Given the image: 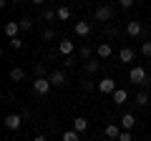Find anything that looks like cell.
Listing matches in <instances>:
<instances>
[{"label": "cell", "instance_id": "1", "mask_svg": "<svg viewBox=\"0 0 151 141\" xmlns=\"http://www.w3.org/2000/svg\"><path fill=\"white\" fill-rule=\"evenodd\" d=\"M129 78H131V83H136V86H144V83H149V78H146V70L141 68V65H136V68H131Z\"/></svg>", "mask_w": 151, "mask_h": 141}, {"label": "cell", "instance_id": "2", "mask_svg": "<svg viewBox=\"0 0 151 141\" xmlns=\"http://www.w3.org/2000/svg\"><path fill=\"white\" fill-rule=\"evenodd\" d=\"M20 124H23V116L20 114H8L5 121H3V126H5L8 131H18V129H20Z\"/></svg>", "mask_w": 151, "mask_h": 141}, {"label": "cell", "instance_id": "3", "mask_svg": "<svg viewBox=\"0 0 151 141\" xmlns=\"http://www.w3.org/2000/svg\"><path fill=\"white\" fill-rule=\"evenodd\" d=\"M50 86H53V83H50L48 78H35V81H33V93H38V96H45V93L50 91Z\"/></svg>", "mask_w": 151, "mask_h": 141}, {"label": "cell", "instance_id": "4", "mask_svg": "<svg viewBox=\"0 0 151 141\" xmlns=\"http://www.w3.org/2000/svg\"><path fill=\"white\" fill-rule=\"evenodd\" d=\"M113 18V8L111 5H98L96 8V20L98 23H106V20H111Z\"/></svg>", "mask_w": 151, "mask_h": 141}, {"label": "cell", "instance_id": "5", "mask_svg": "<svg viewBox=\"0 0 151 141\" xmlns=\"http://www.w3.org/2000/svg\"><path fill=\"white\" fill-rule=\"evenodd\" d=\"M98 91H101V93H113V91H116V81H113L111 76L101 78V81H98Z\"/></svg>", "mask_w": 151, "mask_h": 141}, {"label": "cell", "instance_id": "6", "mask_svg": "<svg viewBox=\"0 0 151 141\" xmlns=\"http://www.w3.org/2000/svg\"><path fill=\"white\" fill-rule=\"evenodd\" d=\"M18 33H20V20H8V23H5V35H8V40H10V38H18Z\"/></svg>", "mask_w": 151, "mask_h": 141}, {"label": "cell", "instance_id": "7", "mask_svg": "<svg viewBox=\"0 0 151 141\" xmlns=\"http://www.w3.org/2000/svg\"><path fill=\"white\" fill-rule=\"evenodd\" d=\"M76 35L88 38V35H91V23L88 20H76Z\"/></svg>", "mask_w": 151, "mask_h": 141}, {"label": "cell", "instance_id": "8", "mask_svg": "<svg viewBox=\"0 0 151 141\" xmlns=\"http://www.w3.org/2000/svg\"><path fill=\"white\" fill-rule=\"evenodd\" d=\"M48 81L53 83V86H63V83H65V73L60 68H55V70H50V73H48Z\"/></svg>", "mask_w": 151, "mask_h": 141}, {"label": "cell", "instance_id": "9", "mask_svg": "<svg viewBox=\"0 0 151 141\" xmlns=\"http://www.w3.org/2000/svg\"><path fill=\"white\" fill-rule=\"evenodd\" d=\"M121 129L124 131H134L136 129V116L134 114H124L121 116Z\"/></svg>", "mask_w": 151, "mask_h": 141}, {"label": "cell", "instance_id": "10", "mask_svg": "<svg viewBox=\"0 0 151 141\" xmlns=\"http://www.w3.org/2000/svg\"><path fill=\"white\" fill-rule=\"evenodd\" d=\"M126 33H129L131 38H136V35H141V33H144V28H141L139 20H129V23H126Z\"/></svg>", "mask_w": 151, "mask_h": 141}, {"label": "cell", "instance_id": "11", "mask_svg": "<svg viewBox=\"0 0 151 141\" xmlns=\"http://www.w3.org/2000/svg\"><path fill=\"white\" fill-rule=\"evenodd\" d=\"M111 98H113V103H116V106H124V103L129 101V93H126L124 88H116V91L111 93Z\"/></svg>", "mask_w": 151, "mask_h": 141}, {"label": "cell", "instance_id": "12", "mask_svg": "<svg viewBox=\"0 0 151 141\" xmlns=\"http://www.w3.org/2000/svg\"><path fill=\"white\" fill-rule=\"evenodd\" d=\"M73 48H76V45H73V40H68V38L58 43V53H60V55H65V58H68V55L73 53Z\"/></svg>", "mask_w": 151, "mask_h": 141}, {"label": "cell", "instance_id": "13", "mask_svg": "<svg viewBox=\"0 0 151 141\" xmlns=\"http://www.w3.org/2000/svg\"><path fill=\"white\" fill-rule=\"evenodd\" d=\"M103 134H106V139H119L121 136V124H108L103 129Z\"/></svg>", "mask_w": 151, "mask_h": 141}, {"label": "cell", "instance_id": "14", "mask_svg": "<svg viewBox=\"0 0 151 141\" xmlns=\"http://www.w3.org/2000/svg\"><path fill=\"white\" fill-rule=\"evenodd\" d=\"M96 55H98V58H111V55H113L111 43H101V45L96 48Z\"/></svg>", "mask_w": 151, "mask_h": 141}, {"label": "cell", "instance_id": "15", "mask_svg": "<svg viewBox=\"0 0 151 141\" xmlns=\"http://www.w3.org/2000/svg\"><path fill=\"white\" fill-rule=\"evenodd\" d=\"M86 129H88V121L83 119V116H76V121H73V131H78V134H83Z\"/></svg>", "mask_w": 151, "mask_h": 141}, {"label": "cell", "instance_id": "16", "mask_svg": "<svg viewBox=\"0 0 151 141\" xmlns=\"http://www.w3.org/2000/svg\"><path fill=\"white\" fill-rule=\"evenodd\" d=\"M119 60L121 63H131V60H134V50L131 48H121L119 50Z\"/></svg>", "mask_w": 151, "mask_h": 141}, {"label": "cell", "instance_id": "17", "mask_svg": "<svg viewBox=\"0 0 151 141\" xmlns=\"http://www.w3.org/2000/svg\"><path fill=\"white\" fill-rule=\"evenodd\" d=\"M23 78H25V70L23 68H10V81H23Z\"/></svg>", "mask_w": 151, "mask_h": 141}, {"label": "cell", "instance_id": "18", "mask_svg": "<svg viewBox=\"0 0 151 141\" xmlns=\"http://www.w3.org/2000/svg\"><path fill=\"white\" fill-rule=\"evenodd\" d=\"M55 18H58V20H68L70 18V8H58V10H55Z\"/></svg>", "mask_w": 151, "mask_h": 141}, {"label": "cell", "instance_id": "19", "mask_svg": "<svg viewBox=\"0 0 151 141\" xmlns=\"http://www.w3.org/2000/svg\"><path fill=\"white\" fill-rule=\"evenodd\" d=\"M83 68H86V73H96V70L101 68V63H98V60H86V65H83Z\"/></svg>", "mask_w": 151, "mask_h": 141}, {"label": "cell", "instance_id": "20", "mask_svg": "<svg viewBox=\"0 0 151 141\" xmlns=\"http://www.w3.org/2000/svg\"><path fill=\"white\" fill-rule=\"evenodd\" d=\"M146 103H149V93L139 91V93H136V106H146Z\"/></svg>", "mask_w": 151, "mask_h": 141}, {"label": "cell", "instance_id": "21", "mask_svg": "<svg viewBox=\"0 0 151 141\" xmlns=\"http://www.w3.org/2000/svg\"><path fill=\"white\" fill-rule=\"evenodd\" d=\"M20 30H33V18H20Z\"/></svg>", "mask_w": 151, "mask_h": 141}, {"label": "cell", "instance_id": "22", "mask_svg": "<svg viewBox=\"0 0 151 141\" xmlns=\"http://www.w3.org/2000/svg\"><path fill=\"white\" fill-rule=\"evenodd\" d=\"M63 141H78V131H73V129L65 131V134H63Z\"/></svg>", "mask_w": 151, "mask_h": 141}, {"label": "cell", "instance_id": "23", "mask_svg": "<svg viewBox=\"0 0 151 141\" xmlns=\"http://www.w3.org/2000/svg\"><path fill=\"white\" fill-rule=\"evenodd\" d=\"M53 18H55V10L45 8V10H43V15H40V20H53Z\"/></svg>", "mask_w": 151, "mask_h": 141}, {"label": "cell", "instance_id": "24", "mask_svg": "<svg viewBox=\"0 0 151 141\" xmlns=\"http://www.w3.org/2000/svg\"><path fill=\"white\" fill-rule=\"evenodd\" d=\"M141 53H144L146 58H151V40H146V43L141 45Z\"/></svg>", "mask_w": 151, "mask_h": 141}, {"label": "cell", "instance_id": "25", "mask_svg": "<svg viewBox=\"0 0 151 141\" xmlns=\"http://www.w3.org/2000/svg\"><path fill=\"white\" fill-rule=\"evenodd\" d=\"M116 141H134V134H131V131H121V136Z\"/></svg>", "mask_w": 151, "mask_h": 141}, {"label": "cell", "instance_id": "26", "mask_svg": "<svg viewBox=\"0 0 151 141\" xmlns=\"http://www.w3.org/2000/svg\"><path fill=\"white\" fill-rule=\"evenodd\" d=\"M78 55H81V58H91V48H88V45H83V48L78 50Z\"/></svg>", "mask_w": 151, "mask_h": 141}, {"label": "cell", "instance_id": "27", "mask_svg": "<svg viewBox=\"0 0 151 141\" xmlns=\"http://www.w3.org/2000/svg\"><path fill=\"white\" fill-rule=\"evenodd\" d=\"M53 38H55V30H53V28H48V30L43 33V40H53Z\"/></svg>", "mask_w": 151, "mask_h": 141}, {"label": "cell", "instance_id": "28", "mask_svg": "<svg viewBox=\"0 0 151 141\" xmlns=\"http://www.w3.org/2000/svg\"><path fill=\"white\" fill-rule=\"evenodd\" d=\"M8 43H10V48H23V40H18V38H10V40H8Z\"/></svg>", "mask_w": 151, "mask_h": 141}, {"label": "cell", "instance_id": "29", "mask_svg": "<svg viewBox=\"0 0 151 141\" xmlns=\"http://www.w3.org/2000/svg\"><path fill=\"white\" fill-rule=\"evenodd\" d=\"M119 5L121 8H131V5H134V0H119Z\"/></svg>", "mask_w": 151, "mask_h": 141}, {"label": "cell", "instance_id": "30", "mask_svg": "<svg viewBox=\"0 0 151 141\" xmlns=\"http://www.w3.org/2000/svg\"><path fill=\"white\" fill-rule=\"evenodd\" d=\"M33 141H48V139H45V136H35Z\"/></svg>", "mask_w": 151, "mask_h": 141}, {"label": "cell", "instance_id": "31", "mask_svg": "<svg viewBox=\"0 0 151 141\" xmlns=\"http://www.w3.org/2000/svg\"><path fill=\"white\" fill-rule=\"evenodd\" d=\"M33 3H35V5H43V3H45V0H33Z\"/></svg>", "mask_w": 151, "mask_h": 141}, {"label": "cell", "instance_id": "32", "mask_svg": "<svg viewBox=\"0 0 151 141\" xmlns=\"http://www.w3.org/2000/svg\"><path fill=\"white\" fill-rule=\"evenodd\" d=\"M106 141H116V139H106Z\"/></svg>", "mask_w": 151, "mask_h": 141}]
</instances>
